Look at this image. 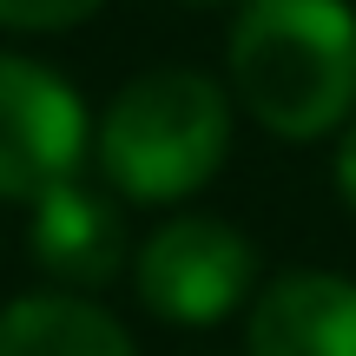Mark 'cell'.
<instances>
[{"label":"cell","instance_id":"4","mask_svg":"<svg viewBox=\"0 0 356 356\" xmlns=\"http://www.w3.org/2000/svg\"><path fill=\"white\" fill-rule=\"evenodd\" d=\"M92 145L86 99L53 66L26 53H0V198L33 204L60 178L79 172Z\"/></svg>","mask_w":356,"mask_h":356},{"label":"cell","instance_id":"6","mask_svg":"<svg viewBox=\"0 0 356 356\" xmlns=\"http://www.w3.org/2000/svg\"><path fill=\"white\" fill-rule=\"evenodd\" d=\"M33 264L47 270L60 291H99L126 264V218L106 191H92L86 178H60L53 191L33 198Z\"/></svg>","mask_w":356,"mask_h":356},{"label":"cell","instance_id":"5","mask_svg":"<svg viewBox=\"0 0 356 356\" xmlns=\"http://www.w3.org/2000/svg\"><path fill=\"white\" fill-rule=\"evenodd\" d=\"M244 356H356V277L343 270H277L251 297Z\"/></svg>","mask_w":356,"mask_h":356},{"label":"cell","instance_id":"9","mask_svg":"<svg viewBox=\"0 0 356 356\" xmlns=\"http://www.w3.org/2000/svg\"><path fill=\"white\" fill-rule=\"evenodd\" d=\"M337 191H343V204L356 211V119L337 132Z\"/></svg>","mask_w":356,"mask_h":356},{"label":"cell","instance_id":"3","mask_svg":"<svg viewBox=\"0 0 356 356\" xmlns=\"http://www.w3.org/2000/svg\"><path fill=\"white\" fill-rule=\"evenodd\" d=\"M132 291L159 323L204 330L257 291V244L225 218H172L132 257Z\"/></svg>","mask_w":356,"mask_h":356},{"label":"cell","instance_id":"7","mask_svg":"<svg viewBox=\"0 0 356 356\" xmlns=\"http://www.w3.org/2000/svg\"><path fill=\"white\" fill-rule=\"evenodd\" d=\"M0 356H139V343L86 291H26L0 310Z\"/></svg>","mask_w":356,"mask_h":356},{"label":"cell","instance_id":"10","mask_svg":"<svg viewBox=\"0 0 356 356\" xmlns=\"http://www.w3.org/2000/svg\"><path fill=\"white\" fill-rule=\"evenodd\" d=\"M191 7H218V0H191Z\"/></svg>","mask_w":356,"mask_h":356},{"label":"cell","instance_id":"8","mask_svg":"<svg viewBox=\"0 0 356 356\" xmlns=\"http://www.w3.org/2000/svg\"><path fill=\"white\" fill-rule=\"evenodd\" d=\"M106 0H0V26L13 33H66V26L92 20Z\"/></svg>","mask_w":356,"mask_h":356},{"label":"cell","instance_id":"2","mask_svg":"<svg viewBox=\"0 0 356 356\" xmlns=\"http://www.w3.org/2000/svg\"><path fill=\"white\" fill-rule=\"evenodd\" d=\"M99 172L132 204H178L204 191L231 152V92L191 66L126 79L92 126Z\"/></svg>","mask_w":356,"mask_h":356},{"label":"cell","instance_id":"1","mask_svg":"<svg viewBox=\"0 0 356 356\" xmlns=\"http://www.w3.org/2000/svg\"><path fill=\"white\" fill-rule=\"evenodd\" d=\"M238 106L284 145L330 139L356 119L350 0H244L225 40Z\"/></svg>","mask_w":356,"mask_h":356}]
</instances>
